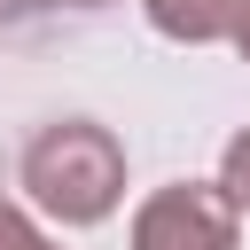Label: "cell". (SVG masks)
I'll return each mask as SVG.
<instances>
[{
    "label": "cell",
    "mask_w": 250,
    "mask_h": 250,
    "mask_svg": "<svg viewBox=\"0 0 250 250\" xmlns=\"http://www.w3.org/2000/svg\"><path fill=\"white\" fill-rule=\"evenodd\" d=\"M148 8V23L164 31V39H180V47H234V31L250 23V0H141Z\"/></svg>",
    "instance_id": "3957f363"
},
{
    "label": "cell",
    "mask_w": 250,
    "mask_h": 250,
    "mask_svg": "<svg viewBox=\"0 0 250 250\" xmlns=\"http://www.w3.org/2000/svg\"><path fill=\"white\" fill-rule=\"evenodd\" d=\"M47 8H109V0H0V23H23V16H47Z\"/></svg>",
    "instance_id": "8992f818"
},
{
    "label": "cell",
    "mask_w": 250,
    "mask_h": 250,
    "mask_svg": "<svg viewBox=\"0 0 250 250\" xmlns=\"http://www.w3.org/2000/svg\"><path fill=\"white\" fill-rule=\"evenodd\" d=\"M219 188H227V195H234V211L250 219V125L227 141V156H219Z\"/></svg>",
    "instance_id": "277c9868"
},
{
    "label": "cell",
    "mask_w": 250,
    "mask_h": 250,
    "mask_svg": "<svg viewBox=\"0 0 250 250\" xmlns=\"http://www.w3.org/2000/svg\"><path fill=\"white\" fill-rule=\"evenodd\" d=\"M234 55H242V62H250V23H242V31H234Z\"/></svg>",
    "instance_id": "52a82bcc"
},
{
    "label": "cell",
    "mask_w": 250,
    "mask_h": 250,
    "mask_svg": "<svg viewBox=\"0 0 250 250\" xmlns=\"http://www.w3.org/2000/svg\"><path fill=\"white\" fill-rule=\"evenodd\" d=\"M133 250H242V211L219 180L148 188L133 211Z\"/></svg>",
    "instance_id": "7a4b0ae2"
},
{
    "label": "cell",
    "mask_w": 250,
    "mask_h": 250,
    "mask_svg": "<svg viewBox=\"0 0 250 250\" xmlns=\"http://www.w3.org/2000/svg\"><path fill=\"white\" fill-rule=\"evenodd\" d=\"M23 195L55 219V227H102L125 203V141L94 117H62L39 125L23 141Z\"/></svg>",
    "instance_id": "6da1fadb"
},
{
    "label": "cell",
    "mask_w": 250,
    "mask_h": 250,
    "mask_svg": "<svg viewBox=\"0 0 250 250\" xmlns=\"http://www.w3.org/2000/svg\"><path fill=\"white\" fill-rule=\"evenodd\" d=\"M0 250H55L39 227H31V211H16V203H0Z\"/></svg>",
    "instance_id": "5b68a950"
}]
</instances>
